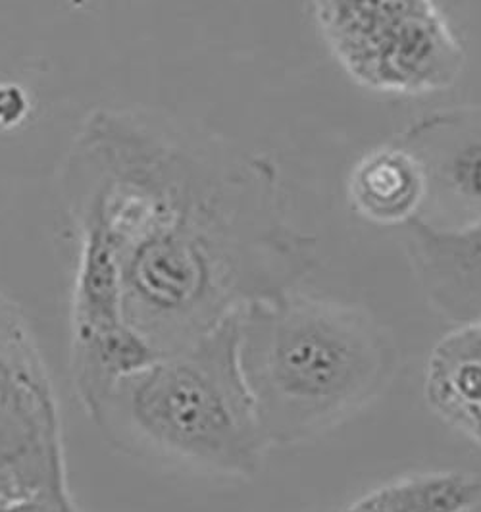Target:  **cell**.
<instances>
[{"mask_svg": "<svg viewBox=\"0 0 481 512\" xmlns=\"http://www.w3.org/2000/svg\"><path fill=\"white\" fill-rule=\"evenodd\" d=\"M0 497L74 505L49 364L24 310L0 291Z\"/></svg>", "mask_w": 481, "mask_h": 512, "instance_id": "5b68a950", "label": "cell"}, {"mask_svg": "<svg viewBox=\"0 0 481 512\" xmlns=\"http://www.w3.org/2000/svg\"><path fill=\"white\" fill-rule=\"evenodd\" d=\"M403 230L410 268L430 307L456 326L481 320V220L437 228L416 216Z\"/></svg>", "mask_w": 481, "mask_h": 512, "instance_id": "52a82bcc", "label": "cell"}, {"mask_svg": "<svg viewBox=\"0 0 481 512\" xmlns=\"http://www.w3.org/2000/svg\"><path fill=\"white\" fill-rule=\"evenodd\" d=\"M0 512H79L76 503H56L49 499H8L0 497Z\"/></svg>", "mask_w": 481, "mask_h": 512, "instance_id": "8fae6325", "label": "cell"}, {"mask_svg": "<svg viewBox=\"0 0 481 512\" xmlns=\"http://www.w3.org/2000/svg\"><path fill=\"white\" fill-rule=\"evenodd\" d=\"M314 18L358 85L395 95L451 87L464 49L435 0H314Z\"/></svg>", "mask_w": 481, "mask_h": 512, "instance_id": "277c9868", "label": "cell"}, {"mask_svg": "<svg viewBox=\"0 0 481 512\" xmlns=\"http://www.w3.org/2000/svg\"><path fill=\"white\" fill-rule=\"evenodd\" d=\"M237 333L243 380L270 449L351 420L399 368V347L372 314L297 291L243 308Z\"/></svg>", "mask_w": 481, "mask_h": 512, "instance_id": "7a4b0ae2", "label": "cell"}, {"mask_svg": "<svg viewBox=\"0 0 481 512\" xmlns=\"http://www.w3.org/2000/svg\"><path fill=\"white\" fill-rule=\"evenodd\" d=\"M76 222L116 258L129 326L160 355L297 287L318 243L287 214L278 168L139 110H97L64 166Z\"/></svg>", "mask_w": 481, "mask_h": 512, "instance_id": "6da1fadb", "label": "cell"}, {"mask_svg": "<svg viewBox=\"0 0 481 512\" xmlns=\"http://www.w3.org/2000/svg\"><path fill=\"white\" fill-rule=\"evenodd\" d=\"M424 397L445 424L481 445V320L437 341L426 364Z\"/></svg>", "mask_w": 481, "mask_h": 512, "instance_id": "ba28073f", "label": "cell"}, {"mask_svg": "<svg viewBox=\"0 0 481 512\" xmlns=\"http://www.w3.org/2000/svg\"><path fill=\"white\" fill-rule=\"evenodd\" d=\"M356 212L380 226H405L420 214L424 181L414 158L391 143L364 154L349 176Z\"/></svg>", "mask_w": 481, "mask_h": 512, "instance_id": "9c48e42d", "label": "cell"}, {"mask_svg": "<svg viewBox=\"0 0 481 512\" xmlns=\"http://www.w3.org/2000/svg\"><path fill=\"white\" fill-rule=\"evenodd\" d=\"M237 314L156 357L102 397L89 418L110 445L210 476L260 474L270 447L239 364Z\"/></svg>", "mask_w": 481, "mask_h": 512, "instance_id": "3957f363", "label": "cell"}, {"mask_svg": "<svg viewBox=\"0 0 481 512\" xmlns=\"http://www.w3.org/2000/svg\"><path fill=\"white\" fill-rule=\"evenodd\" d=\"M480 503V476L449 470L385 484L360 497L345 512H470Z\"/></svg>", "mask_w": 481, "mask_h": 512, "instance_id": "30bf717a", "label": "cell"}, {"mask_svg": "<svg viewBox=\"0 0 481 512\" xmlns=\"http://www.w3.org/2000/svg\"><path fill=\"white\" fill-rule=\"evenodd\" d=\"M424 181L418 218L437 228L481 220V106H456L414 120L393 141Z\"/></svg>", "mask_w": 481, "mask_h": 512, "instance_id": "8992f818", "label": "cell"}]
</instances>
